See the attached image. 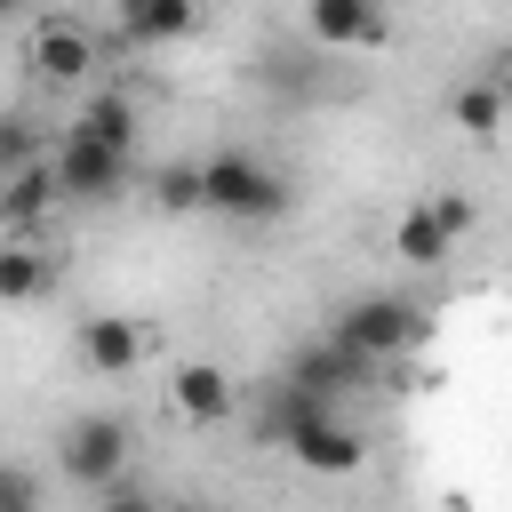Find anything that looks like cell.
<instances>
[{"label":"cell","mask_w":512,"mask_h":512,"mask_svg":"<svg viewBox=\"0 0 512 512\" xmlns=\"http://www.w3.org/2000/svg\"><path fill=\"white\" fill-rule=\"evenodd\" d=\"M48 280H56L48 248H40L32 232H8V240H0V304H40Z\"/></svg>","instance_id":"12"},{"label":"cell","mask_w":512,"mask_h":512,"mask_svg":"<svg viewBox=\"0 0 512 512\" xmlns=\"http://www.w3.org/2000/svg\"><path fill=\"white\" fill-rule=\"evenodd\" d=\"M200 216H224V224H272L288 216V176L240 144L208 152L200 160Z\"/></svg>","instance_id":"1"},{"label":"cell","mask_w":512,"mask_h":512,"mask_svg":"<svg viewBox=\"0 0 512 512\" xmlns=\"http://www.w3.org/2000/svg\"><path fill=\"white\" fill-rule=\"evenodd\" d=\"M8 16H24V0H0V24H8Z\"/></svg>","instance_id":"24"},{"label":"cell","mask_w":512,"mask_h":512,"mask_svg":"<svg viewBox=\"0 0 512 512\" xmlns=\"http://www.w3.org/2000/svg\"><path fill=\"white\" fill-rule=\"evenodd\" d=\"M128 416H112V408H88V416H72L64 432H56V464H64V480H80V488H120L128 480Z\"/></svg>","instance_id":"4"},{"label":"cell","mask_w":512,"mask_h":512,"mask_svg":"<svg viewBox=\"0 0 512 512\" xmlns=\"http://www.w3.org/2000/svg\"><path fill=\"white\" fill-rule=\"evenodd\" d=\"M104 512H168V504H160V496H144V488H128V480H120V488H104Z\"/></svg>","instance_id":"21"},{"label":"cell","mask_w":512,"mask_h":512,"mask_svg":"<svg viewBox=\"0 0 512 512\" xmlns=\"http://www.w3.org/2000/svg\"><path fill=\"white\" fill-rule=\"evenodd\" d=\"M24 64H32L40 88H88V80H96V32L72 24V16H40Z\"/></svg>","instance_id":"6"},{"label":"cell","mask_w":512,"mask_h":512,"mask_svg":"<svg viewBox=\"0 0 512 512\" xmlns=\"http://www.w3.org/2000/svg\"><path fill=\"white\" fill-rule=\"evenodd\" d=\"M48 168H56V192H64L72 208H104V200H120V192L136 184V152H112V144H96V136H80V128H64V136L48 144Z\"/></svg>","instance_id":"3"},{"label":"cell","mask_w":512,"mask_h":512,"mask_svg":"<svg viewBox=\"0 0 512 512\" xmlns=\"http://www.w3.org/2000/svg\"><path fill=\"white\" fill-rule=\"evenodd\" d=\"M32 160H48V136H40L24 112H8V120H0V176H16V168H32Z\"/></svg>","instance_id":"18"},{"label":"cell","mask_w":512,"mask_h":512,"mask_svg":"<svg viewBox=\"0 0 512 512\" xmlns=\"http://www.w3.org/2000/svg\"><path fill=\"white\" fill-rule=\"evenodd\" d=\"M384 376V360H368V352H352L344 336H312L296 360H288V384H304L312 400H344L352 384H376Z\"/></svg>","instance_id":"7"},{"label":"cell","mask_w":512,"mask_h":512,"mask_svg":"<svg viewBox=\"0 0 512 512\" xmlns=\"http://www.w3.org/2000/svg\"><path fill=\"white\" fill-rule=\"evenodd\" d=\"M304 32L320 48H384L392 16H384V0H304Z\"/></svg>","instance_id":"8"},{"label":"cell","mask_w":512,"mask_h":512,"mask_svg":"<svg viewBox=\"0 0 512 512\" xmlns=\"http://www.w3.org/2000/svg\"><path fill=\"white\" fill-rule=\"evenodd\" d=\"M0 512H40V472L32 464H0Z\"/></svg>","instance_id":"19"},{"label":"cell","mask_w":512,"mask_h":512,"mask_svg":"<svg viewBox=\"0 0 512 512\" xmlns=\"http://www.w3.org/2000/svg\"><path fill=\"white\" fill-rule=\"evenodd\" d=\"M0 192H8V232H32V224H48V216L64 208V192H56V168H48V160H32V168L0 176Z\"/></svg>","instance_id":"13"},{"label":"cell","mask_w":512,"mask_h":512,"mask_svg":"<svg viewBox=\"0 0 512 512\" xmlns=\"http://www.w3.org/2000/svg\"><path fill=\"white\" fill-rule=\"evenodd\" d=\"M0 240H8V192H0Z\"/></svg>","instance_id":"25"},{"label":"cell","mask_w":512,"mask_h":512,"mask_svg":"<svg viewBox=\"0 0 512 512\" xmlns=\"http://www.w3.org/2000/svg\"><path fill=\"white\" fill-rule=\"evenodd\" d=\"M64 128H80V136H96V144H112V152H136V104L112 88V96H88Z\"/></svg>","instance_id":"16"},{"label":"cell","mask_w":512,"mask_h":512,"mask_svg":"<svg viewBox=\"0 0 512 512\" xmlns=\"http://www.w3.org/2000/svg\"><path fill=\"white\" fill-rule=\"evenodd\" d=\"M496 88H504V104H512V48H504V72H496Z\"/></svg>","instance_id":"22"},{"label":"cell","mask_w":512,"mask_h":512,"mask_svg":"<svg viewBox=\"0 0 512 512\" xmlns=\"http://www.w3.org/2000/svg\"><path fill=\"white\" fill-rule=\"evenodd\" d=\"M80 368L88 376H136L144 368V328L128 312H88L80 320Z\"/></svg>","instance_id":"9"},{"label":"cell","mask_w":512,"mask_h":512,"mask_svg":"<svg viewBox=\"0 0 512 512\" xmlns=\"http://www.w3.org/2000/svg\"><path fill=\"white\" fill-rule=\"evenodd\" d=\"M392 256H400V264H416V272H432V264H448V256H456V232L432 216V200H416V208L392 224Z\"/></svg>","instance_id":"14"},{"label":"cell","mask_w":512,"mask_h":512,"mask_svg":"<svg viewBox=\"0 0 512 512\" xmlns=\"http://www.w3.org/2000/svg\"><path fill=\"white\" fill-rule=\"evenodd\" d=\"M144 200H152L160 216H200V160H168V168H152V176H144Z\"/></svg>","instance_id":"17"},{"label":"cell","mask_w":512,"mask_h":512,"mask_svg":"<svg viewBox=\"0 0 512 512\" xmlns=\"http://www.w3.org/2000/svg\"><path fill=\"white\" fill-rule=\"evenodd\" d=\"M328 336H344L352 352H368V360H400V352H416L424 336H432V320H424V304L416 296H384V288H368V296H352L336 320H328Z\"/></svg>","instance_id":"2"},{"label":"cell","mask_w":512,"mask_h":512,"mask_svg":"<svg viewBox=\"0 0 512 512\" xmlns=\"http://www.w3.org/2000/svg\"><path fill=\"white\" fill-rule=\"evenodd\" d=\"M432 216H440V224H448L456 240L472 232V200H464V192H432Z\"/></svg>","instance_id":"20"},{"label":"cell","mask_w":512,"mask_h":512,"mask_svg":"<svg viewBox=\"0 0 512 512\" xmlns=\"http://www.w3.org/2000/svg\"><path fill=\"white\" fill-rule=\"evenodd\" d=\"M112 24L128 48H176L200 32V0H112Z\"/></svg>","instance_id":"10"},{"label":"cell","mask_w":512,"mask_h":512,"mask_svg":"<svg viewBox=\"0 0 512 512\" xmlns=\"http://www.w3.org/2000/svg\"><path fill=\"white\" fill-rule=\"evenodd\" d=\"M304 472H328V480H344V472H360L368 464V440H360V424H344L336 416V400H304V416L288 424V440H280Z\"/></svg>","instance_id":"5"},{"label":"cell","mask_w":512,"mask_h":512,"mask_svg":"<svg viewBox=\"0 0 512 512\" xmlns=\"http://www.w3.org/2000/svg\"><path fill=\"white\" fill-rule=\"evenodd\" d=\"M168 400H176V416H192V424H224V416L240 408V384H232V368H216V360H184V368L168 376Z\"/></svg>","instance_id":"11"},{"label":"cell","mask_w":512,"mask_h":512,"mask_svg":"<svg viewBox=\"0 0 512 512\" xmlns=\"http://www.w3.org/2000/svg\"><path fill=\"white\" fill-rule=\"evenodd\" d=\"M504 120H512V104H504V88H496V80H464V88L448 96V128H464L472 144H488Z\"/></svg>","instance_id":"15"},{"label":"cell","mask_w":512,"mask_h":512,"mask_svg":"<svg viewBox=\"0 0 512 512\" xmlns=\"http://www.w3.org/2000/svg\"><path fill=\"white\" fill-rule=\"evenodd\" d=\"M168 512H224V504H168Z\"/></svg>","instance_id":"23"}]
</instances>
